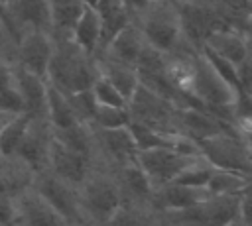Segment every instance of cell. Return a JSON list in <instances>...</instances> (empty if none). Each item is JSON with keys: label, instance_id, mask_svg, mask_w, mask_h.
Instances as JSON below:
<instances>
[{"label": "cell", "instance_id": "10", "mask_svg": "<svg viewBox=\"0 0 252 226\" xmlns=\"http://www.w3.org/2000/svg\"><path fill=\"white\" fill-rule=\"evenodd\" d=\"M51 55H53L51 31L26 29L14 41V63L43 79H45Z\"/></svg>", "mask_w": 252, "mask_h": 226}, {"label": "cell", "instance_id": "15", "mask_svg": "<svg viewBox=\"0 0 252 226\" xmlns=\"http://www.w3.org/2000/svg\"><path fill=\"white\" fill-rule=\"evenodd\" d=\"M146 45H148V41L142 35L140 28L134 22H130L126 28H122L104 45V49L98 53V57H104V59H110V61H118V63L136 67V63H138L142 51L146 49Z\"/></svg>", "mask_w": 252, "mask_h": 226}, {"label": "cell", "instance_id": "25", "mask_svg": "<svg viewBox=\"0 0 252 226\" xmlns=\"http://www.w3.org/2000/svg\"><path fill=\"white\" fill-rule=\"evenodd\" d=\"M128 130L134 138L138 151L150 149V147H161V145H175V140H177V134H165V132H159L156 128H150L134 120L128 122Z\"/></svg>", "mask_w": 252, "mask_h": 226}, {"label": "cell", "instance_id": "8", "mask_svg": "<svg viewBox=\"0 0 252 226\" xmlns=\"http://www.w3.org/2000/svg\"><path fill=\"white\" fill-rule=\"evenodd\" d=\"M32 187L55 208L65 224H81L79 214V187L55 177L47 169H41L33 175Z\"/></svg>", "mask_w": 252, "mask_h": 226}, {"label": "cell", "instance_id": "9", "mask_svg": "<svg viewBox=\"0 0 252 226\" xmlns=\"http://www.w3.org/2000/svg\"><path fill=\"white\" fill-rule=\"evenodd\" d=\"M138 147L128 126L120 128H94V163L116 169L134 161Z\"/></svg>", "mask_w": 252, "mask_h": 226}, {"label": "cell", "instance_id": "11", "mask_svg": "<svg viewBox=\"0 0 252 226\" xmlns=\"http://www.w3.org/2000/svg\"><path fill=\"white\" fill-rule=\"evenodd\" d=\"M93 165H94L93 157L67 147L55 136L51 138L49 151H47V163H45V169L49 173H53L55 177L79 187L87 179V175L91 173Z\"/></svg>", "mask_w": 252, "mask_h": 226}, {"label": "cell", "instance_id": "17", "mask_svg": "<svg viewBox=\"0 0 252 226\" xmlns=\"http://www.w3.org/2000/svg\"><path fill=\"white\" fill-rule=\"evenodd\" d=\"M205 47L219 53L220 57L228 59L230 63L238 65L244 57L250 55V33L232 29V28H220L209 33L203 41Z\"/></svg>", "mask_w": 252, "mask_h": 226}, {"label": "cell", "instance_id": "20", "mask_svg": "<svg viewBox=\"0 0 252 226\" xmlns=\"http://www.w3.org/2000/svg\"><path fill=\"white\" fill-rule=\"evenodd\" d=\"M45 118L53 130H63L69 126L79 124V116L75 114L67 94L57 90L53 85L47 83V92H45Z\"/></svg>", "mask_w": 252, "mask_h": 226}, {"label": "cell", "instance_id": "5", "mask_svg": "<svg viewBox=\"0 0 252 226\" xmlns=\"http://www.w3.org/2000/svg\"><path fill=\"white\" fill-rule=\"evenodd\" d=\"M201 153H185L175 145L150 147L136 153V161L146 171L154 191L169 181H173L187 165H191Z\"/></svg>", "mask_w": 252, "mask_h": 226}, {"label": "cell", "instance_id": "4", "mask_svg": "<svg viewBox=\"0 0 252 226\" xmlns=\"http://www.w3.org/2000/svg\"><path fill=\"white\" fill-rule=\"evenodd\" d=\"M199 153L219 169H230L252 175L250 140L234 130H222L213 136L197 140Z\"/></svg>", "mask_w": 252, "mask_h": 226}, {"label": "cell", "instance_id": "16", "mask_svg": "<svg viewBox=\"0 0 252 226\" xmlns=\"http://www.w3.org/2000/svg\"><path fill=\"white\" fill-rule=\"evenodd\" d=\"M16 224H65L61 214L30 185L16 197Z\"/></svg>", "mask_w": 252, "mask_h": 226}, {"label": "cell", "instance_id": "23", "mask_svg": "<svg viewBox=\"0 0 252 226\" xmlns=\"http://www.w3.org/2000/svg\"><path fill=\"white\" fill-rule=\"evenodd\" d=\"M53 33H71L73 24L85 8L83 0H47Z\"/></svg>", "mask_w": 252, "mask_h": 226}, {"label": "cell", "instance_id": "28", "mask_svg": "<svg viewBox=\"0 0 252 226\" xmlns=\"http://www.w3.org/2000/svg\"><path fill=\"white\" fill-rule=\"evenodd\" d=\"M75 114L79 116L81 122L85 124H91L93 120V114H94V108H96V100L93 96V90L91 88H83V90H77V92H71L67 94Z\"/></svg>", "mask_w": 252, "mask_h": 226}, {"label": "cell", "instance_id": "29", "mask_svg": "<svg viewBox=\"0 0 252 226\" xmlns=\"http://www.w3.org/2000/svg\"><path fill=\"white\" fill-rule=\"evenodd\" d=\"M0 224H16V197L0 193Z\"/></svg>", "mask_w": 252, "mask_h": 226}, {"label": "cell", "instance_id": "3", "mask_svg": "<svg viewBox=\"0 0 252 226\" xmlns=\"http://www.w3.org/2000/svg\"><path fill=\"white\" fill-rule=\"evenodd\" d=\"M132 22L140 28L146 41L163 53L181 39L179 12L173 0H148L144 8L132 14Z\"/></svg>", "mask_w": 252, "mask_h": 226}, {"label": "cell", "instance_id": "14", "mask_svg": "<svg viewBox=\"0 0 252 226\" xmlns=\"http://www.w3.org/2000/svg\"><path fill=\"white\" fill-rule=\"evenodd\" d=\"M207 197H211L207 187H195V185L171 181L154 191L152 204H154L158 216H161L163 212H173V210H183V208L195 206V204L203 202Z\"/></svg>", "mask_w": 252, "mask_h": 226}, {"label": "cell", "instance_id": "2", "mask_svg": "<svg viewBox=\"0 0 252 226\" xmlns=\"http://www.w3.org/2000/svg\"><path fill=\"white\" fill-rule=\"evenodd\" d=\"M122 204V191L116 175L106 165L94 163L87 179L79 185L81 222L108 224Z\"/></svg>", "mask_w": 252, "mask_h": 226}, {"label": "cell", "instance_id": "22", "mask_svg": "<svg viewBox=\"0 0 252 226\" xmlns=\"http://www.w3.org/2000/svg\"><path fill=\"white\" fill-rule=\"evenodd\" d=\"M252 175L246 173H238V171H230V169H215L213 175L207 181V191L211 195H232V193H240L248 187H252L250 181Z\"/></svg>", "mask_w": 252, "mask_h": 226}, {"label": "cell", "instance_id": "31", "mask_svg": "<svg viewBox=\"0 0 252 226\" xmlns=\"http://www.w3.org/2000/svg\"><path fill=\"white\" fill-rule=\"evenodd\" d=\"M10 4H12V0H0V6H2L4 10H6V8L10 6Z\"/></svg>", "mask_w": 252, "mask_h": 226}, {"label": "cell", "instance_id": "21", "mask_svg": "<svg viewBox=\"0 0 252 226\" xmlns=\"http://www.w3.org/2000/svg\"><path fill=\"white\" fill-rule=\"evenodd\" d=\"M96 67H98V73L104 75L122 92V96L128 102V98L132 96V92L138 86L136 67H130V65H124V63H118V61H110V59H104V57H96Z\"/></svg>", "mask_w": 252, "mask_h": 226}, {"label": "cell", "instance_id": "30", "mask_svg": "<svg viewBox=\"0 0 252 226\" xmlns=\"http://www.w3.org/2000/svg\"><path fill=\"white\" fill-rule=\"evenodd\" d=\"M12 116H14L12 112H6V110H0V130H2V126H4V124H6V122H8L10 118H12Z\"/></svg>", "mask_w": 252, "mask_h": 226}, {"label": "cell", "instance_id": "19", "mask_svg": "<svg viewBox=\"0 0 252 226\" xmlns=\"http://www.w3.org/2000/svg\"><path fill=\"white\" fill-rule=\"evenodd\" d=\"M71 37L89 55H93V57L98 55V51H100V20L93 6L85 4L83 12L79 14L77 22L71 28Z\"/></svg>", "mask_w": 252, "mask_h": 226}, {"label": "cell", "instance_id": "6", "mask_svg": "<svg viewBox=\"0 0 252 226\" xmlns=\"http://www.w3.org/2000/svg\"><path fill=\"white\" fill-rule=\"evenodd\" d=\"M126 110L130 114V120H134V122L146 124V126L156 128L165 134H175L173 132L175 106L169 100H165L163 96H159L158 92H154L152 88L144 86L142 83H138L136 90L128 98Z\"/></svg>", "mask_w": 252, "mask_h": 226}, {"label": "cell", "instance_id": "27", "mask_svg": "<svg viewBox=\"0 0 252 226\" xmlns=\"http://www.w3.org/2000/svg\"><path fill=\"white\" fill-rule=\"evenodd\" d=\"M93 96L96 100V104H104V106H126V98L122 96V92L104 77V75H96V79L91 85Z\"/></svg>", "mask_w": 252, "mask_h": 226}, {"label": "cell", "instance_id": "24", "mask_svg": "<svg viewBox=\"0 0 252 226\" xmlns=\"http://www.w3.org/2000/svg\"><path fill=\"white\" fill-rule=\"evenodd\" d=\"M33 116H30L28 112H18L14 114L0 130V155L4 157H14L16 147L20 143V140L24 138L30 122Z\"/></svg>", "mask_w": 252, "mask_h": 226}, {"label": "cell", "instance_id": "1", "mask_svg": "<svg viewBox=\"0 0 252 226\" xmlns=\"http://www.w3.org/2000/svg\"><path fill=\"white\" fill-rule=\"evenodd\" d=\"M96 75V57L83 51L73 41L71 33H53V55L45 73V81L49 85H53L63 94H71L91 88Z\"/></svg>", "mask_w": 252, "mask_h": 226}, {"label": "cell", "instance_id": "13", "mask_svg": "<svg viewBox=\"0 0 252 226\" xmlns=\"http://www.w3.org/2000/svg\"><path fill=\"white\" fill-rule=\"evenodd\" d=\"M51 138H53V132L47 118H32L24 138L16 147L14 157L20 159L24 165H28L33 173L45 169Z\"/></svg>", "mask_w": 252, "mask_h": 226}, {"label": "cell", "instance_id": "32", "mask_svg": "<svg viewBox=\"0 0 252 226\" xmlns=\"http://www.w3.org/2000/svg\"><path fill=\"white\" fill-rule=\"evenodd\" d=\"M83 2L89 4V6H93V8H94V4H96V0H83Z\"/></svg>", "mask_w": 252, "mask_h": 226}, {"label": "cell", "instance_id": "26", "mask_svg": "<svg viewBox=\"0 0 252 226\" xmlns=\"http://www.w3.org/2000/svg\"><path fill=\"white\" fill-rule=\"evenodd\" d=\"M128 122H130V114L126 106L96 104L91 126L93 128H120V126H128Z\"/></svg>", "mask_w": 252, "mask_h": 226}, {"label": "cell", "instance_id": "7", "mask_svg": "<svg viewBox=\"0 0 252 226\" xmlns=\"http://www.w3.org/2000/svg\"><path fill=\"white\" fill-rule=\"evenodd\" d=\"M189 92L201 104H205V108H209V106H228V104H232L236 100L238 88H234L226 79H222L199 49Z\"/></svg>", "mask_w": 252, "mask_h": 226}, {"label": "cell", "instance_id": "12", "mask_svg": "<svg viewBox=\"0 0 252 226\" xmlns=\"http://www.w3.org/2000/svg\"><path fill=\"white\" fill-rule=\"evenodd\" d=\"M4 28L14 41L26 29L53 31L47 0H12V4L6 8Z\"/></svg>", "mask_w": 252, "mask_h": 226}, {"label": "cell", "instance_id": "18", "mask_svg": "<svg viewBox=\"0 0 252 226\" xmlns=\"http://www.w3.org/2000/svg\"><path fill=\"white\" fill-rule=\"evenodd\" d=\"M16 86L24 102V112L33 118H45V92L47 81L39 75L26 71L24 67L16 65Z\"/></svg>", "mask_w": 252, "mask_h": 226}, {"label": "cell", "instance_id": "33", "mask_svg": "<svg viewBox=\"0 0 252 226\" xmlns=\"http://www.w3.org/2000/svg\"><path fill=\"white\" fill-rule=\"evenodd\" d=\"M173 2H175V0H173Z\"/></svg>", "mask_w": 252, "mask_h": 226}]
</instances>
